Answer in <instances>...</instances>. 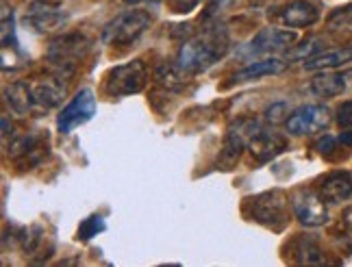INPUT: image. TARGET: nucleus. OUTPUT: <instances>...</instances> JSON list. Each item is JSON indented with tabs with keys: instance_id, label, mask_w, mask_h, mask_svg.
Wrapping results in <instances>:
<instances>
[{
	"instance_id": "nucleus-25",
	"label": "nucleus",
	"mask_w": 352,
	"mask_h": 267,
	"mask_svg": "<svg viewBox=\"0 0 352 267\" xmlns=\"http://www.w3.org/2000/svg\"><path fill=\"white\" fill-rule=\"evenodd\" d=\"M287 117H289V111H287L285 102H276V104L265 109V122H270V124H278V122H283V119L287 122Z\"/></svg>"
},
{
	"instance_id": "nucleus-10",
	"label": "nucleus",
	"mask_w": 352,
	"mask_h": 267,
	"mask_svg": "<svg viewBox=\"0 0 352 267\" xmlns=\"http://www.w3.org/2000/svg\"><path fill=\"white\" fill-rule=\"evenodd\" d=\"M292 205L296 218L305 226H322L329 222V209H327L329 202L318 191L300 189L294 196Z\"/></svg>"
},
{
	"instance_id": "nucleus-12",
	"label": "nucleus",
	"mask_w": 352,
	"mask_h": 267,
	"mask_svg": "<svg viewBox=\"0 0 352 267\" xmlns=\"http://www.w3.org/2000/svg\"><path fill=\"white\" fill-rule=\"evenodd\" d=\"M298 42V35L294 31H285V29H263L256 33L248 46L243 48L246 55H272V52L285 50L289 46H294Z\"/></svg>"
},
{
	"instance_id": "nucleus-11",
	"label": "nucleus",
	"mask_w": 352,
	"mask_h": 267,
	"mask_svg": "<svg viewBox=\"0 0 352 267\" xmlns=\"http://www.w3.org/2000/svg\"><path fill=\"white\" fill-rule=\"evenodd\" d=\"M67 20V13L52 0H35L26 11V22H29L37 33H52Z\"/></svg>"
},
{
	"instance_id": "nucleus-28",
	"label": "nucleus",
	"mask_w": 352,
	"mask_h": 267,
	"mask_svg": "<svg viewBox=\"0 0 352 267\" xmlns=\"http://www.w3.org/2000/svg\"><path fill=\"white\" fill-rule=\"evenodd\" d=\"M335 146H337V139L335 137H331V135H324L318 143H316V150L320 152V154H331L333 150H335Z\"/></svg>"
},
{
	"instance_id": "nucleus-14",
	"label": "nucleus",
	"mask_w": 352,
	"mask_h": 267,
	"mask_svg": "<svg viewBox=\"0 0 352 267\" xmlns=\"http://www.w3.org/2000/svg\"><path fill=\"white\" fill-rule=\"evenodd\" d=\"M285 148H287L285 137L278 135V132H274V130H265V128H261L259 132H256V137L248 146V150L252 152V156L259 163L272 161V159L278 156Z\"/></svg>"
},
{
	"instance_id": "nucleus-3",
	"label": "nucleus",
	"mask_w": 352,
	"mask_h": 267,
	"mask_svg": "<svg viewBox=\"0 0 352 267\" xmlns=\"http://www.w3.org/2000/svg\"><path fill=\"white\" fill-rule=\"evenodd\" d=\"M89 48H91V42L87 39V35L65 33L50 42L46 50V59L52 68L57 70L59 78H70L80 65V61L87 57Z\"/></svg>"
},
{
	"instance_id": "nucleus-24",
	"label": "nucleus",
	"mask_w": 352,
	"mask_h": 267,
	"mask_svg": "<svg viewBox=\"0 0 352 267\" xmlns=\"http://www.w3.org/2000/svg\"><path fill=\"white\" fill-rule=\"evenodd\" d=\"M107 229V224L100 216H89L78 226V242H89V239L98 237Z\"/></svg>"
},
{
	"instance_id": "nucleus-26",
	"label": "nucleus",
	"mask_w": 352,
	"mask_h": 267,
	"mask_svg": "<svg viewBox=\"0 0 352 267\" xmlns=\"http://www.w3.org/2000/svg\"><path fill=\"white\" fill-rule=\"evenodd\" d=\"M331 26H340V29H350L352 26V5L344 7V9H337L331 20H329Z\"/></svg>"
},
{
	"instance_id": "nucleus-6",
	"label": "nucleus",
	"mask_w": 352,
	"mask_h": 267,
	"mask_svg": "<svg viewBox=\"0 0 352 267\" xmlns=\"http://www.w3.org/2000/svg\"><path fill=\"white\" fill-rule=\"evenodd\" d=\"M94 113H96V96H94L91 89L85 87L76 91V96L57 115V130L61 135H70L78 126L87 124L94 117Z\"/></svg>"
},
{
	"instance_id": "nucleus-22",
	"label": "nucleus",
	"mask_w": 352,
	"mask_h": 267,
	"mask_svg": "<svg viewBox=\"0 0 352 267\" xmlns=\"http://www.w3.org/2000/svg\"><path fill=\"white\" fill-rule=\"evenodd\" d=\"M183 70L179 65H168V63H161L159 68L155 70V78L159 85H164L168 89H183L185 87V78H183Z\"/></svg>"
},
{
	"instance_id": "nucleus-8",
	"label": "nucleus",
	"mask_w": 352,
	"mask_h": 267,
	"mask_svg": "<svg viewBox=\"0 0 352 267\" xmlns=\"http://www.w3.org/2000/svg\"><path fill=\"white\" fill-rule=\"evenodd\" d=\"M263 126L256 122L254 117H239L228 126L226 137H224V148H222V161L226 165H231L233 161H237L239 154L250 146V141L256 137Z\"/></svg>"
},
{
	"instance_id": "nucleus-4",
	"label": "nucleus",
	"mask_w": 352,
	"mask_h": 267,
	"mask_svg": "<svg viewBox=\"0 0 352 267\" xmlns=\"http://www.w3.org/2000/svg\"><path fill=\"white\" fill-rule=\"evenodd\" d=\"M148 83V68L142 59L116 65L104 76V91L111 98H126L140 93Z\"/></svg>"
},
{
	"instance_id": "nucleus-18",
	"label": "nucleus",
	"mask_w": 352,
	"mask_h": 267,
	"mask_svg": "<svg viewBox=\"0 0 352 267\" xmlns=\"http://www.w3.org/2000/svg\"><path fill=\"white\" fill-rule=\"evenodd\" d=\"M5 102L16 115H29L35 106L33 98V85L26 81H16L5 87Z\"/></svg>"
},
{
	"instance_id": "nucleus-13",
	"label": "nucleus",
	"mask_w": 352,
	"mask_h": 267,
	"mask_svg": "<svg viewBox=\"0 0 352 267\" xmlns=\"http://www.w3.org/2000/svg\"><path fill=\"white\" fill-rule=\"evenodd\" d=\"M318 194L327 200L329 205H340L346 202L348 198H352V174L346 170L331 172L329 176H324L320 181Z\"/></svg>"
},
{
	"instance_id": "nucleus-31",
	"label": "nucleus",
	"mask_w": 352,
	"mask_h": 267,
	"mask_svg": "<svg viewBox=\"0 0 352 267\" xmlns=\"http://www.w3.org/2000/svg\"><path fill=\"white\" fill-rule=\"evenodd\" d=\"M340 141L344 146H350V148H352V130H342L340 132Z\"/></svg>"
},
{
	"instance_id": "nucleus-33",
	"label": "nucleus",
	"mask_w": 352,
	"mask_h": 267,
	"mask_svg": "<svg viewBox=\"0 0 352 267\" xmlns=\"http://www.w3.org/2000/svg\"><path fill=\"white\" fill-rule=\"evenodd\" d=\"M122 3H126V5H140V3H144V0H122Z\"/></svg>"
},
{
	"instance_id": "nucleus-9",
	"label": "nucleus",
	"mask_w": 352,
	"mask_h": 267,
	"mask_svg": "<svg viewBox=\"0 0 352 267\" xmlns=\"http://www.w3.org/2000/svg\"><path fill=\"white\" fill-rule=\"evenodd\" d=\"M329 109L324 104H305L300 109H296L294 113H289L287 117V130L289 135H314V132H320L322 128L329 126Z\"/></svg>"
},
{
	"instance_id": "nucleus-7",
	"label": "nucleus",
	"mask_w": 352,
	"mask_h": 267,
	"mask_svg": "<svg viewBox=\"0 0 352 267\" xmlns=\"http://www.w3.org/2000/svg\"><path fill=\"white\" fill-rule=\"evenodd\" d=\"M9 156L22 170H31L39 165L48 156V135L44 130L26 132L22 137H16L9 146Z\"/></svg>"
},
{
	"instance_id": "nucleus-1",
	"label": "nucleus",
	"mask_w": 352,
	"mask_h": 267,
	"mask_svg": "<svg viewBox=\"0 0 352 267\" xmlns=\"http://www.w3.org/2000/svg\"><path fill=\"white\" fill-rule=\"evenodd\" d=\"M228 44H231V39H228L226 26H211V29H205L200 35L187 39L179 48L176 65L187 74H200L226 55Z\"/></svg>"
},
{
	"instance_id": "nucleus-20",
	"label": "nucleus",
	"mask_w": 352,
	"mask_h": 267,
	"mask_svg": "<svg viewBox=\"0 0 352 267\" xmlns=\"http://www.w3.org/2000/svg\"><path fill=\"white\" fill-rule=\"evenodd\" d=\"M352 61V48L324 50L318 55L305 59V70H335Z\"/></svg>"
},
{
	"instance_id": "nucleus-17",
	"label": "nucleus",
	"mask_w": 352,
	"mask_h": 267,
	"mask_svg": "<svg viewBox=\"0 0 352 267\" xmlns=\"http://www.w3.org/2000/svg\"><path fill=\"white\" fill-rule=\"evenodd\" d=\"M287 63L278 59V57H267V59H259V61H252L248 63L246 68H241L233 74V81L235 83H250V81H259V78L265 76H274L285 72Z\"/></svg>"
},
{
	"instance_id": "nucleus-27",
	"label": "nucleus",
	"mask_w": 352,
	"mask_h": 267,
	"mask_svg": "<svg viewBox=\"0 0 352 267\" xmlns=\"http://www.w3.org/2000/svg\"><path fill=\"white\" fill-rule=\"evenodd\" d=\"M337 124L342 130H352V100H346L337 109Z\"/></svg>"
},
{
	"instance_id": "nucleus-2",
	"label": "nucleus",
	"mask_w": 352,
	"mask_h": 267,
	"mask_svg": "<svg viewBox=\"0 0 352 267\" xmlns=\"http://www.w3.org/2000/svg\"><path fill=\"white\" fill-rule=\"evenodd\" d=\"M243 216L250 222L280 233L289 222L287 198L280 189H270L243 200Z\"/></svg>"
},
{
	"instance_id": "nucleus-5",
	"label": "nucleus",
	"mask_w": 352,
	"mask_h": 267,
	"mask_svg": "<svg viewBox=\"0 0 352 267\" xmlns=\"http://www.w3.org/2000/svg\"><path fill=\"white\" fill-rule=\"evenodd\" d=\"M153 18L144 9H133L126 13H120L102 31V42L109 46H129L146 33Z\"/></svg>"
},
{
	"instance_id": "nucleus-15",
	"label": "nucleus",
	"mask_w": 352,
	"mask_h": 267,
	"mask_svg": "<svg viewBox=\"0 0 352 267\" xmlns=\"http://www.w3.org/2000/svg\"><path fill=\"white\" fill-rule=\"evenodd\" d=\"M320 20V9L309 0H294L280 11V22L289 29H307Z\"/></svg>"
},
{
	"instance_id": "nucleus-23",
	"label": "nucleus",
	"mask_w": 352,
	"mask_h": 267,
	"mask_svg": "<svg viewBox=\"0 0 352 267\" xmlns=\"http://www.w3.org/2000/svg\"><path fill=\"white\" fill-rule=\"evenodd\" d=\"M22 250L26 252V257H35V252L44 246V231L39 226H31V229H24L20 237Z\"/></svg>"
},
{
	"instance_id": "nucleus-32",
	"label": "nucleus",
	"mask_w": 352,
	"mask_h": 267,
	"mask_svg": "<svg viewBox=\"0 0 352 267\" xmlns=\"http://www.w3.org/2000/svg\"><path fill=\"white\" fill-rule=\"evenodd\" d=\"M3 135H5V137L11 135V132H9V117H7V115H3Z\"/></svg>"
},
{
	"instance_id": "nucleus-21",
	"label": "nucleus",
	"mask_w": 352,
	"mask_h": 267,
	"mask_svg": "<svg viewBox=\"0 0 352 267\" xmlns=\"http://www.w3.org/2000/svg\"><path fill=\"white\" fill-rule=\"evenodd\" d=\"M65 96V85L57 83V81H42L33 85V98H35V106L37 109H55V106L61 104Z\"/></svg>"
},
{
	"instance_id": "nucleus-16",
	"label": "nucleus",
	"mask_w": 352,
	"mask_h": 267,
	"mask_svg": "<svg viewBox=\"0 0 352 267\" xmlns=\"http://www.w3.org/2000/svg\"><path fill=\"white\" fill-rule=\"evenodd\" d=\"M287 252L294 263H300V265L324 263V252L314 235H296V239L287 246Z\"/></svg>"
},
{
	"instance_id": "nucleus-29",
	"label": "nucleus",
	"mask_w": 352,
	"mask_h": 267,
	"mask_svg": "<svg viewBox=\"0 0 352 267\" xmlns=\"http://www.w3.org/2000/svg\"><path fill=\"white\" fill-rule=\"evenodd\" d=\"M198 3H200V0H172V9L176 13H185L189 9H194Z\"/></svg>"
},
{
	"instance_id": "nucleus-19",
	"label": "nucleus",
	"mask_w": 352,
	"mask_h": 267,
	"mask_svg": "<svg viewBox=\"0 0 352 267\" xmlns=\"http://www.w3.org/2000/svg\"><path fill=\"white\" fill-rule=\"evenodd\" d=\"M346 87H348V78L337 72H320L311 78V91H314L318 98L342 96Z\"/></svg>"
},
{
	"instance_id": "nucleus-30",
	"label": "nucleus",
	"mask_w": 352,
	"mask_h": 267,
	"mask_svg": "<svg viewBox=\"0 0 352 267\" xmlns=\"http://www.w3.org/2000/svg\"><path fill=\"white\" fill-rule=\"evenodd\" d=\"M342 229L352 235V209H348L342 216Z\"/></svg>"
}]
</instances>
